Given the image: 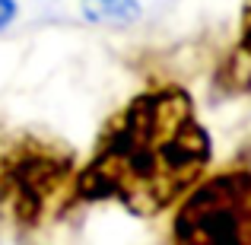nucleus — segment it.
Listing matches in <instances>:
<instances>
[{
    "mask_svg": "<svg viewBox=\"0 0 251 245\" xmlns=\"http://www.w3.org/2000/svg\"><path fill=\"white\" fill-rule=\"evenodd\" d=\"M213 163V140L184 86L156 83L121 105L76 172L80 201H115L137 217L172 210Z\"/></svg>",
    "mask_w": 251,
    "mask_h": 245,
    "instance_id": "obj_1",
    "label": "nucleus"
},
{
    "mask_svg": "<svg viewBox=\"0 0 251 245\" xmlns=\"http://www.w3.org/2000/svg\"><path fill=\"white\" fill-rule=\"evenodd\" d=\"M74 153L38 134L0 140V223L16 233H35L70 214L76 194Z\"/></svg>",
    "mask_w": 251,
    "mask_h": 245,
    "instance_id": "obj_2",
    "label": "nucleus"
},
{
    "mask_svg": "<svg viewBox=\"0 0 251 245\" xmlns=\"http://www.w3.org/2000/svg\"><path fill=\"white\" fill-rule=\"evenodd\" d=\"M80 10L99 26H130L140 19V0H80Z\"/></svg>",
    "mask_w": 251,
    "mask_h": 245,
    "instance_id": "obj_4",
    "label": "nucleus"
},
{
    "mask_svg": "<svg viewBox=\"0 0 251 245\" xmlns=\"http://www.w3.org/2000/svg\"><path fill=\"white\" fill-rule=\"evenodd\" d=\"M16 13H19L16 0H0V32H3L13 19H16Z\"/></svg>",
    "mask_w": 251,
    "mask_h": 245,
    "instance_id": "obj_6",
    "label": "nucleus"
},
{
    "mask_svg": "<svg viewBox=\"0 0 251 245\" xmlns=\"http://www.w3.org/2000/svg\"><path fill=\"white\" fill-rule=\"evenodd\" d=\"M239 51L251 61V0L242 3V19H239Z\"/></svg>",
    "mask_w": 251,
    "mask_h": 245,
    "instance_id": "obj_5",
    "label": "nucleus"
},
{
    "mask_svg": "<svg viewBox=\"0 0 251 245\" xmlns=\"http://www.w3.org/2000/svg\"><path fill=\"white\" fill-rule=\"evenodd\" d=\"M169 236L188 245H251V163L235 160L203 172L172 207Z\"/></svg>",
    "mask_w": 251,
    "mask_h": 245,
    "instance_id": "obj_3",
    "label": "nucleus"
}]
</instances>
